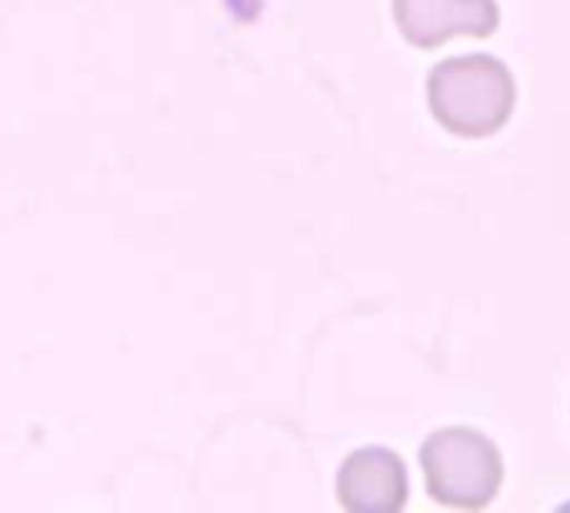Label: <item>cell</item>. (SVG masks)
Masks as SVG:
<instances>
[{"label": "cell", "instance_id": "cell-3", "mask_svg": "<svg viewBox=\"0 0 570 513\" xmlns=\"http://www.w3.org/2000/svg\"><path fill=\"white\" fill-rule=\"evenodd\" d=\"M394 20L407 43L434 50L454 37H491L501 7L494 0H394Z\"/></svg>", "mask_w": 570, "mask_h": 513}, {"label": "cell", "instance_id": "cell-4", "mask_svg": "<svg viewBox=\"0 0 570 513\" xmlns=\"http://www.w3.org/2000/svg\"><path fill=\"white\" fill-rule=\"evenodd\" d=\"M337 501L351 513H397L407 504V467L387 447L354 451L337 474Z\"/></svg>", "mask_w": 570, "mask_h": 513}, {"label": "cell", "instance_id": "cell-2", "mask_svg": "<svg viewBox=\"0 0 570 513\" xmlns=\"http://www.w3.org/2000/svg\"><path fill=\"white\" fill-rule=\"evenodd\" d=\"M421 471L431 501L454 511H484L504 484L498 444L471 427L431 434L421 447Z\"/></svg>", "mask_w": 570, "mask_h": 513}, {"label": "cell", "instance_id": "cell-1", "mask_svg": "<svg viewBox=\"0 0 570 513\" xmlns=\"http://www.w3.org/2000/svg\"><path fill=\"white\" fill-rule=\"evenodd\" d=\"M428 100L434 120L448 134L481 140L511 120L518 83L508 63L491 53L448 57L428 77Z\"/></svg>", "mask_w": 570, "mask_h": 513}]
</instances>
